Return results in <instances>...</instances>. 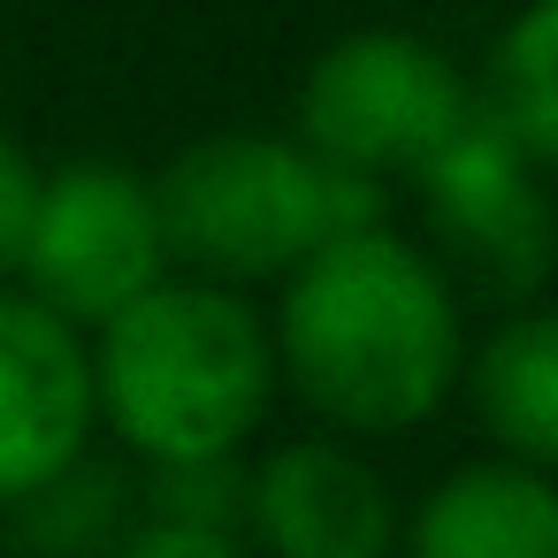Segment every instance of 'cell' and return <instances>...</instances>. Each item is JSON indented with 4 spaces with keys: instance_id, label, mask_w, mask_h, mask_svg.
Instances as JSON below:
<instances>
[{
    "instance_id": "cell-9",
    "label": "cell",
    "mask_w": 558,
    "mask_h": 558,
    "mask_svg": "<svg viewBox=\"0 0 558 558\" xmlns=\"http://www.w3.org/2000/svg\"><path fill=\"white\" fill-rule=\"evenodd\" d=\"M405 558H558V482L512 459L451 466L405 520Z\"/></svg>"
},
{
    "instance_id": "cell-4",
    "label": "cell",
    "mask_w": 558,
    "mask_h": 558,
    "mask_svg": "<svg viewBox=\"0 0 558 558\" xmlns=\"http://www.w3.org/2000/svg\"><path fill=\"white\" fill-rule=\"evenodd\" d=\"M291 116H299V146L322 169L383 184V177H413L474 116V93L421 32L360 24L306 62Z\"/></svg>"
},
{
    "instance_id": "cell-7",
    "label": "cell",
    "mask_w": 558,
    "mask_h": 558,
    "mask_svg": "<svg viewBox=\"0 0 558 558\" xmlns=\"http://www.w3.org/2000/svg\"><path fill=\"white\" fill-rule=\"evenodd\" d=\"M245 527L268 558H390L398 505L390 482L329 436H291L245 474Z\"/></svg>"
},
{
    "instance_id": "cell-15",
    "label": "cell",
    "mask_w": 558,
    "mask_h": 558,
    "mask_svg": "<svg viewBox=\"0 0 558 558\" xmlns=\"http://www.w3.org/2000/svg\"><path fill=\"white\" fill-rule=\"evenodd\" d=\"M108 558H253V550L230 543V535H192V527L138 520V527H123V543H116Z\"/></svg>"
},
{
    "instance_id": "cell-6",
    "label": "cell",
    "mask_w": 558,
    "mask_h": 558,
    "mask_svg": "<svg viewBox=\"0 0 558 558\" xmlns=\"http://www.w3.org/2000/svg\"><path fill=\"white\" fill-rule=\"evenodd\" d=\"M421 184V207H428V238L436 253H451L466 276L482 283H505V291H535L558 260V215H550V192L535 177V161L482 116H474L413 169ZM428 253V260H436Z\"/></svg>"
},
{
    "instance_id": "cell-14",
    "label": "cell",
    "mask_w": 558,
    "mask_h": 558,
    "mask_svg": "<svg viewBox=\"0 0 558 558\" xmlns=\"http://www.w3.org/2000/svg\"><path fill=\"white\" fill-rule=\"evenodd\" d=\"M32 207H39V161L24 154V138L0 131V291H16V260L32 238Z\"/></svg>"
},
{
    "instance_id": "cell-2",
    "label": "cell",
    "mask_w": 558,
    "mask_h": 558,
    "mask_svg": "<svg viewBox=\"0 0 558 558\" xmlns=\"http://www.w3.org/2000/svg\"><path fill=\"white\" fill-rule=\"evenodd\" d=\"M93 421H108L146 466L230 459L276 390V352L238 291L169 276L85 344Z\"/></svg>"
},
{
    "instance_id": "cell-12",
    "label": "cell",
    "mask_w": 558,
    "mask_h": 558,
    "mask_svg": "<svg viewBox=\"0 0 558 558\" xmlns=\"http://www.w3.org/2000/svg\"><path fill=\"white\" fill-rule=\"evenodd\" d=\"M123 512H131L123 474L77 451L62 474H47L32 497L9 505V535L24 558H108L123 543Z\"/></svg>"
},
{
    "instance_id": "cell-10",
    "label": "cell",
    "mask_w": 558,
    "mask_h": 558,
    "mask_svg": "<svg viewBox=\"0 0 558 558\" xmlns=\"http://www.w3.org/2000/svg\"><path fill=\"white\" fill-rule=\"evenodd\" d=\"M466 398L497 459L558 482V306L505 314L466 352Z\"/></svg>"
},
{
    "instance_id": "cell-1",
    "label": "cell",
    "mask_w": 558,
    "mask_h": 558,
    "mask_svg": "<svg viewBox=\"0 0 558 558\" xmlns=\"http://www.w3.org/2000/svg\"><path fill=\"white\" fill-rule=\"evenodd\" d=\"M268 352L299 398L352 436L421 428L466 367L444 260H428V245L398 238L390 222L329 238L283 276Z\"/></svg>"
},
{
    "instance_id": "cell-11",
    "label": "cell",
    "mask_w": 558,
    "mask_h": 558,
    "mask_svg": "<svg viewBox=\"0 0 558 558\" xmlns=\"http://www.w3.org/2000/svg\"><path fill=\"white\" fill-rule=\"evenodd\" d=\"M482 116L535 169H558V0H527V9L497 32Z\"/></svg>"
},
{
    "instance_id": "cell-8",
    "label": "cell",
    "mask_w": 558,
    "mask_h": 558,
    "mask_svg": "<svg viewBox=\"0 0 558 558\" xmlns=\"http://www.w3.org/2000/svg\"><path fill=\"white\" fill-rule=\"evenodd\" d=\"M93 436V367L85 337L32 306L24 291H0V505L32 497L62 474Z\"/></svg>"
},
{
    "instance_id": "cell-5",
    "label": "cell",
    "mask_w": 558,
    "mask_h": 558,
    "mask_svg": "<svg viewBox=\"0 0 558 558\" xmlns=\"http://www.w3.org/2000/svg\"><path fill=\"white\" fill-rule=\"evenodd\" d=\"M16 283L32 306H47L70 329H100L123 306H138L154 283H169L154 184L108 154L39 169V207H32Z\"/></svg>"
},
{
    "instance_id": "cell-3",
    "label": "cell",
    "mask_w": 558,
    "mask_h": 558,
    "mask_svg": "<svg viewBox=\"0 0 558 558\" xmlns=\"http://www.w3.org/2000/svg\"><path fill=\"white\" fill-rule=\"evenodd\" d=\"M154 184L161 253L192 268V283H260L291 276L306 253L352 230H383V184L322 169L299 138L215 131L169 154Z\"/></svg>"
},
{
    "instance_id": "cell-13",
    "label": "cell",
    "mask_w": 558,
    "mask_h": 558,
    "mask_svg": "<svg viewBox=\"0 0 558 558\" xmlns=\"http://www.w3.org/2000/svg\"><path fill=\"white\" fill-rule=\"evenodd\" d=\"M245 459H177L146 474V520L161 527H192V535H245Z\"/></svg>"
}]
</instances>
